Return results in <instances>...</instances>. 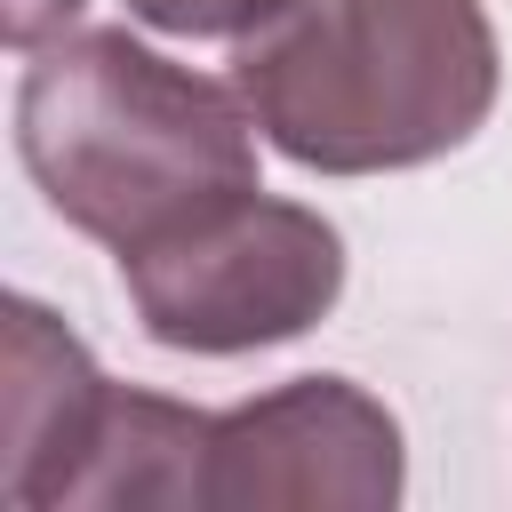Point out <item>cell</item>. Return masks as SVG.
<instances>
[{
  "label": "cell",
  "instance_id": "6da1fadb",
  "mask_svg": "<svg viewBox=\"0 0 512 512\" xmlns=\"http://www.w3.org/2000/svg\"><path fill=\"white\" fill-rule=\"evenodd\" d=\"M256 112L240 88L144 48L128 24L56 32L16 80V160L40 200L136 256L256 192Z\"/></svg>",
  "mask_w": 512,
  "mask_h": 512
},
{
  "label": "cell",
  "instance_id": "7a4b0ae2",
  "mask_svg": "<svg viewBox=\"0 0 512 512\" xmlns=\"http://www.w3.org/2000/svg\"><path fill=\"white\" fill-rule=\"evenodd\" d=\"M496 80L480 0H296L232 56L264 144L312 176H392L472 144Z\"/></svg>",
  "mask_w": 512,
  "mask_h": 512
},
{
  "label": "cell",
  "instance_id": "3957f363",
  "mask_svg": "<svg viewBox=\"0 0 512 512\" xmlns=\"http://www.w3.org/2000/svg\"><path fill=\"white\" fill-rule=\"evenodd\" d=\"M120 288L136 304V328L160 352L192 360H240L264 344H296L320 328L344 296V232L304 208L272 200L264 184L224 200L216 216L120 256Z\"/></svg>",
  "mask_w": 512,
  "mask_h": 512
},
{
  "label": "cell",
  "instance_id": "277c9868",
  "mask_svg": "<svg viewBox=\"0 0 512 512\" xmlns=\"http://www.w3.org/2000/svg\"><path fill=\"white\" fill-rule=\"evenodd\" d=\"M400 496V416L352 376H288L216 416L208 512H392Z\"/></svg>",
  "mask_w": 512,
  "mask_h": 512
},
{
  "label": "cell",
  "instance_id": "5b68a950",
  "mask_svg": "<svg viewBox=\"0 0 512 512\" xmlns=\"http://www.w3.org/2000/svg\"><path fill=\"white\" fill-rule=\"evenodd\" d=\"M104 392L112 376L40 296L0 304V496L16 512H56L104 416Z\"/></svg>",
  "mask_w": 512,
  "mask_h": 512
},
{
  "label": "cell",
  "instance_id": "8992f818",
  "mask_svg": "<svg viewBox=\"0 0 512 512\" xmlns=\"http://www.w3.org/2000/svg\"><path fill=\"white\" fill-rule=\"evenodd\" d=\"M208 448H216L208 408L112 384L56 512H208Z\"/></svg>",
  "mask_w": 512,
  "mask_h": 512
},
{
  "label": "cell",
  "instance_id": "52a82bcc",
  "mask_svg": "<svg viewBox=\"0 0 512 512\" xmlns=\"http://www.w3.org/2000/svg\"><path fill=\"white\" fill-rule=\"evenodd\" d=\"M296 0H128L136 24L168 32V40H256L272 16H288Z\"/></svg>",
  "mask_w": 512,
  "mask_h": 512
},
{
  "label": "cell",
  "instance_id": "ba28073f",
  "mask_svg": "<svg viewBox=\"0 0 512 512\" xmlns=\"http://www.w3.org/2000/svg\"><path fill=\"white\" fill-rule=\"evenodd\" d=\"M80 8H88V0H0V40H8L16 56H32V48H48L56 32H72Z\"/></svg>",
  "mask_w": 512,
  "mask_h": 512
}]
</instances>
